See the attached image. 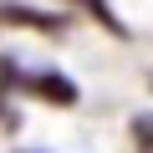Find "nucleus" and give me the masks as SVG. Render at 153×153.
<instances>
[{"mask_svg":"<svg viewBox=\"0 0 153 153\" xmlns=\"http://www.w3.org/2000/svg\"><path fill=\"white\" fill-rule=\"evenodd\" d=\"M0 21H5V26H36V31H61L56 16H46V10H26V5H0Z\"/></svg>","mask_w":153,"mask_h":153,"instance_id":"obj_1","label":"nucleus"},{"mask_svg":"<svg viewBox=\"0 0 153 153\" xmlns=\"http://www.w3.org/2000/svg\"><path fill=\"white\" fill-rule=\"evenodd\" d=\"M41 97H51V102H76V87L66 82V76H36V82H31Z\"/></svg>","mask_w":153,"mask_h":153,"instance_id":"obj_2","label":"nucleus"},{"mask_svg":"<svg viewBox=\"0 0 153 153\" xmlns=\"http://www.w3.org/2000/svg\"><path fill=\"white\" fill-rule=\"evenodd\" d=\"M133 143H138L143 153H153V117H138V123H133Z\"/></svg>","mask_w":153,"mask_h":153,"instance_id":"obj_3","label":"nucleus"}]
</instances>
